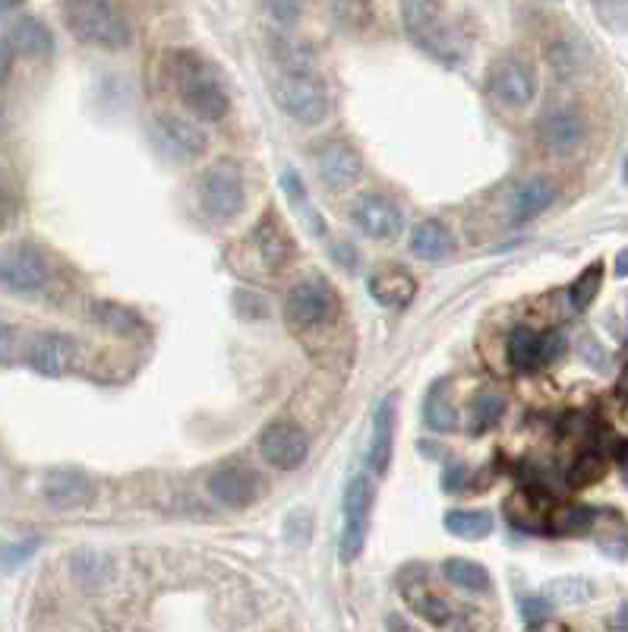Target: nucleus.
I'll list each match as a JSON object with an SVG mask.
<instances>
[{"label":"nucleus","instance_id":"1","mask_svg":"<svg viewBox=\"0 0 628 632\" xmlns=\"http://www.w3.org/2000/svg\"><path fill=\"white\" fill-rule=\"evenodd\" d=\"M174 83L177 92L184 98V105L199 117V121H221L231 108V98L221 86V79L215 76V70L202 61L193 51H180L174 54Z\"/></svg>","mask_w":628,"mask_h":632},{"label":"nucleus","instance_id":"2","mask_svg":"<svg viewBox=\"0 0 628 632\" xmlns=\"http://www.w3.org/2000/svg\"><path fill=\"white\" fill-rule=\"evenodd\" d=\"M67 26L79 38V42H89L98 48H127L130 45V23L127 16L120 13L114 4H98V0H76V4L64 7Z\"/></svg>","mask_w":628,"mask_h":632},{"label":"nucleus","instance_id":"3","mask_svg":"<svg viewBox=\"0 0 628 632\" xmlns=\"http://www.w3.org/2000/svg\"><path fill=\"white\" fill-rule=\"evenodd\" d=\"M401 19L404 32L423 54L436 57L442 64H455L461 57V42L449 26V19H442V7L411 0V4H401Z\"/></svg>","mask_w":628,"mask_h":632},{"label":"nucleus","instance_id":"4","mask_svg":"<svg viewBox=\"0 0 628 632\" xmlns=\"http://www.w3.org/2000/svg\"><path fill=\"white\" fill-rule=\"evenodd\" d=\"M373 503H376V481L370 478V471H357L348 481V487H344L341 500V544H338L341 563H354L363 544H367Z\"/></svg>","mask_w":628,"mask_h":632},{"label":"nucleus","instance_id":"5","mask_svg":"<svg viewBox=\"0 0 628 632\" xmlns=\"http://www.w3.org/2000/svg\"><path fill=\"white\" fill-rule=\"evenodd\" d=\"M275 102L300 124H322L329 117V92L310 67L281 70L275 79Z\"/></svg>","mask_w":628,"mask_h":632},{"label":"nucleus","instance_id":"6","mask_svg":"<svg viewBox=\"0 0 628 632\" xmlns=\"http://www.w3.org/2000/svg\"><path fill=\"white\" fill-rule=\"evenodd\" d=\"M199 196L202 206L218 222H231L247 206V184H243V174L237 162L231 158H218V162L202 174L199 181Z\"/></svg>","mask_w":628,"mask_h":632},{"label":"nucleus","instance_id":"7","mask_svg":"<svg viewBox=\"0 0 628 632\" xmlns=\"http://www.w3.org/2000/svg\"><path fill=\"white\" fill-rule=\"evenodd\" d=\"M338 310V294L329 279H322L319 272L307 275L303 282H297L288 298H285V320L291 329H316L322 323H329Z\"/></svg>","mask_w":628,"mask_h":632},{"label":"nucleus","instance_id":"8","mask_svg":"<svg viewBox=\"0 0 628 632\" xmlns=\"http://www.w3.org/2000/svg\"><path fill=\"white\" fill-rule=\"evenodd\" d=\"M152 146L161 158H168L171 165H190L202 158L209 140L196 124L184 121V117L161 114L152 121Z\"/></svg>","mask_w":628,"mask_h":632},{"label":"nucleus","instance_id":"9","mask_svg":"<svg viewBox=\"0 0 628 632\" xmlns=\"http://www.w3.org/2000/svg\"><path fill=\"white\" fill-rule=\"evenodd\" d=\"M48 279H51V266L35 247L19 244L0 253V288L29 294V291L45 288Z\"/></svg>","mask_w":628,"mask_h":632},{"label":"nucleus","instance_id":"10","mask_svg":"<svg viewBox=\"0 0 628 632\" xmlns=\"http://www.w3.org/2000/svg\"><path fill=\"white\" fill-rule=\"evenodd\" d=\"M565 348L562 332H534L531 326H515L509 335V364L518 373H531L553 364Z\"/></svg>","mask_w":628,"mask_h":632},{"label":"nucleus","instance_id":"11","mask_svg":"<svg viewBox=\"0 0 628 632\" xmlns=\"http://www.w3.org/2000/svg\"><path fill=\"white\" fill-rule=\"evenodd\" d=\"M259 452L272 468L278 471H294L307 462L310 456V440L297 424L291 421H275L259 433Z\"/></svg>","mask_w":628,"mask_h":632},{"label":"nucleus","instance_id":"12","mask_svg":"<svg viewBox=\"0 0 628 632\" xmlns=\"http://www.w3.org/2000/svg\"><path fill=\"white\" fill-rule=\"evenodd\" d=\"M490 95L496 98V102L502 108H528L534 102L537 95V76L534 70L524 64V61H515V57H505V61H499L493 70H490Z\"/></svg>","mask_w":628,"mask_h":632},{"label":"nucleus","instance_id":"13","mask_svg":"<svg viewBox=\"0 0 628 632\" xmlns=\"http://www.w3.org/2000/svg\"><path fill=\"white\" fill-rule=\"evenodd\" d=\"M209 493L228 509H247L250 503H256V497L262 493V481L259 471H253L243 462H228L212 471L209 478Z\"/></svg>","mask_w":628,"mask_h":632},{"label":"nucleus","instance_id":"14","mask_svg":"<svg viewBox=\"0 0 628 632\" xmlns=\"http://www.w3.org/2000/svg\"><path fill=\"white\" fill-rule=\"evenodd\" d=\"M556 200H559V190L550 177L528 174L509 190V196H505V215H509L515 225H524V222L537 219V215H543Z\"/></svg>","mask_w":628,"mask_h":632},{"label":"nucleus","instance_id":"15","mask_svg":"<svg viewBox=\"0 0 628 632\" xmlns=\"http://www.w3.org/2000/svg\"><path fill=\"white\" fill-rule=\"evenodd\" d=\"M354 225L370 237V241H395L404 231V215L389 196L367 193L354 206Z\"/></svg>","mask_w":628,"mask_h":632},{"label":"nucleus","instance_id":"16","mask_svg":"<svg viewBox=\"0 0 628 632\" xmlns=\"http://www.w3.org/2000/svg\"><path fill=\"white\" fill-rule=\"evenodd\" d=\"M316 174L326 190L341 193L357 184L360 177V155L351 143H322L316 149Z\"/></svg>","mask_w":628,"mask_h":632},{"label":"nucleus","instance_id":"17","mask_svg":"<svg viewBox=\"0 0 628 632\" xmlns=\"http://www.w3.org/2000/svg\"><path fill=\"white\" fill-rule=\"evenodd\" d=\"M367 291H370V298H373L379 307H386V310H401V307H408V304L414 301L417 282H414L411 269H404L401 263H386V266H379V269L370 275Z\"/></svg>","mask_w":628,"mask_h":632},{"label":"nucleus","instance_id":"18","mask_svg":"<svg viewBox=\"0 0 628 632\" xmlns=\"http://www.w3.org/2000/svg\"><path fill=\"white\" fill-rule=\"evenodd\" d=\"M42 497L51 509H79V506H89L95 497V484L86 478L83 471H73V468H57L51 471L45 484H42Z\"/></svg>","mask_w":628,"mask_h":632},{"label":"nucleus","instance_id":"19","mask_svg":"<svg viewBox=\"0 0 628 632\" xmlns=\"http://www.w3.org/2000/svg\"><path fill=\"white\" fill-rule=\"evenodd\" d=\"M250 244H253V256L262 263V269H266V272L285 269L291 263V256H294L291 234L281 228V222L275 219V215H266V219L253 228Z\"/></svg>","mask_w":628,"mask_h":632},{"label":"nucleus","instance_id":"20","mask_svg":"<svg viewBox=\"0 0 628 632\" xmlns=\"http://www.w3.org/2000/svg\"><path fill=\"white\" fill-rule=\"evenodd\" d=\"M537 136H540V143L543 149H550L556 155H565V152H572L584 143V136H587V124H584V117L572 108H559V111H550L540 121L537 127Z\"/></svg>","mask_w":628,"mask_h":632},{"label":"nucleus","instance_id":"21","mask_svg":"<svg viewBox=\"0 0 628 632\" xmlns=\"http://www.w3.org/2000/svg\"><path fill=\"white\" fill-rule=\"evenodd\" d=\"M76 354V345L73 339H67V335L60 332H38L32 335V342L26 348V361L32 370H38L42 377H60L70 361Z\"/></svg>","mask_w":628,"mask_h":632},{"label":"nucleus","instance_id":"22","mask_svg":"<svg viewBox=\"0 0 628 632\" xmlns=\"http://www.w3.org/2000/svg\"><path fill=\"white\" fill-rule=\"evenodd\" d=\"M392 449H395V399H382L376 405L373 414V437H370V471L386 474L389 462H392Z\"/></svg>","mask_w":628,"mask_h":632},{"label":"nucleus","instance_id":"23","mask_svg":"<svg viewBox=\"0 0 628 632\" xmlns=\"http://www.w3.org/2000/svg\"><path fill=\"white\" fill-rule=\"evenodd\" d=\"M411 253L423 263H442L455 253V234L442 222H420L411 231Z\"/></svg>","mask_w":628,"mask_h":632},{"label":"nucleus","instance_id":"24","mask_svg":"<svg viewBox=\"0 0 628 632\" xmlns=\"http://www.w3.org/2000/svg\"><path fill=\"white\" fill-rule=\"evenodd\" d=\"M7 45H10V51L26 54V57H48V54H54V35L42 19L23 16L13 23L10 35H7Z\"/></svg>","mask_w":628,"mask_h":632},{"label":"nucleus","instance_id":"25","mask_svg":"<svg viewBox=\"0 0 628 632\" xmlns=\"http://www.w3.org/2000/svg\"><path fill=\"white\" fill-rule=\"evenodd\" d=\"M423 418H427V427L433 433H455L458 430V408H455V395H452L449 377H439L430 386L427 405H423Z\"/></svg>","mask_w":628,"mask_h":632},{"label":"nucleus","instance_id":"26","mask_svg":"<svg viewBox=\"0 0 628 632\" xmlns=\"http://www.w3.org/2000/svg\"><path fill=\"white\" fill-rule=\"evenodd\" d=\"M445 531L461 541H483L493 531V516L486 509H452L442 519Z\"/></svg>","mask_w":628,"mask_h":632},{"label":"nucleus","instance_id":"27","mask_svg":"<svg viewBox=\"0 0 628 632\" xmlns=\"http://www.w3.org/2000/svg\"><path fill=\"white\" fill-rule=\"evenodd\" d=\"M92 316L101 323V329H108L114 335H124V339L146 332V323L139 320V313H133L130 307L117 304V301H98L92 307Z\"/></svg>","mask_w":628,"mask_h":632},{"label":"nucleus","instance_id":"28","mask_svg":"<svg viewBox=\"0 0 628 632\" xmlns=\"http://www.w3.org/2000/svg\"><path fill=\"white\" fill-rule=\"evenodd\" d=\"M537 500H540L537 490H518L515 497L505 503V516L521 531H540L543 525H550V516H546Z\"/></svg>","mask_w":628,"mask_h":632},{"label":"nucleus","instance_id":"29","mask_svg":"<svg viewBox=\"0 0 628 632\" xmlns=\"http://www.w3.org/2000/svg\"><path fill=\"white\" fill-rule=\"evenodd\" d=\"M442 576L449 579L452 585L464 588V591H486L490 588V572L486 566L474 563V560H464V557H452L442 563Z\"/></svg>","mask_w":628,"mask_h":632},{"label":"nucleus","instance_id":"30","mask_svg":"<svg viewBox=\"0 0 628 632\" xmlns=\"http://www.w3.org/2000/svg\"><path fill=\"white\" fill-rule=\"evenodd\" d=\"M594 522L597 512L581 503H565L550 512V528L559 531V535H584L587 528H594Z\"/></svg>","mask_w":628,"mask_h":632},{"label":"nucleus","instance_id":"31","mask_svg":"<svg viewBox=\"0 0 628 632\" xmlns=\"http://www.w3.org/2000/svg\"><path fill=\"white\" fill-rule=\"evenodd\" d=\"M73 572L86 588H101L111 579V560L98 550H79L73 557Z\"/></svg>","mask_w":628,"mask_h":632},{"label":"nucleus","instance_id":"32","mask_svg":"<svg viewBox=\"0 0 628 632\" xmlns=\"http://www.w3.org/2000/svg\"><path fill=\"white\" fill-rule=\"evenodd\" d=\"M600 285H603V263L597 260V263L587 266L578 275V279L572 282V288H569V304H572V310L581 313V310L591 307L597 301V294H600Z\"/></svg>","mask_w":628,"mask_h":632},{"label":"nucleus","instance_id":"33","mask_svg":"<svg viewBox=\"0 0 628 632\" xmlns=\"http://www.w3.org/2000/svg\"><path fill=\"white\" fill-rule=\"evenodd\" d=\"M606 474V459L600 456L597 449H587V452H581V456L575 459V465L569 468V474H565V478H569V487H591V484H597L600 478Z\"/></svg>","mask_w":628,"mask_h":632},{"label":"nucleus","instance_id":"34","mask_svg":"<svg viewBox=\"0 0 628 632\" xmlns=\"http://www.w3.org/2000/svg\"><path fill=\"white\" fill-rule=\"evenodd\" d=\"M502 411H505V402H502V395L496 392H483L474 399V408H471V430L480 433V430H490L499 424L502 418Z\"/></svg>","mask_w":628,"mask_h":632},{"label":"nucleus","instance_id":"35","mask_svg":"<svg viewBox=\"0 0 628 632\" xmlns=\"http://www.w3.org/2000/svg\"><path fill=\"white\" fill-rule=\"evenodd\" d=\"M411 604H414L417 614H420L423 620H427V623H433V626H445V623H449V617H452L449 604H445L442 598H436V595H430V591H420V595H411Z\"/></svg>","mask_w":628,"mask_h":632},{"label":"nucleus","instance_id":"36","mask_svg":"<svg viewBox=\"0 0 628 632\" xmlns=\"http://www.w3.org/2000/svg\"><path fill=\"white\" fill-rule=\"evenodd\" d=\"M546 595L556 598L559 604H581L587 595H591V585H587L584 579L569 576V579H556V582H550V588H546Z\"/></svg>","mask_w":628,"mask_h":632},{"label":"nucleus","instance_id":"37","mask_svg":"<svg viewBox=\"0 0 628 632\" xmlns=\"http://www.w3.org/2000/svg\"><path fill=\"white\" fill-rule=\"evenodd\" d=\"M38 541H19V544H0V572H10L16 566H23L32 553H35Z\"/></svg>","mask_w":628,"mask_h":632},{"label":"nucleus","instance_id":"38","mask_svg":"<svg viewBox=\"0 0 628 632\" xmlns=\"http://www.w3.org/2000/svg\"><path fill=\"white\" fill-rule=\"evenodd\" d=\"M594 10L606 26H628V4H594Z\"/></svg>","mask_w":628,"mask_h":632},{"label":"nucleus","instance_id":"39","mask_svg":"<svg viewBox=\"0 0 628 632\" xmlns=\"http://www.w3.org/2000/svg\"><path fill=\"white\" fill-rule=\"evenodd\" d=\"M13 215H16V196H13L10 184L0 177V231L13 222Z\"/></svg>","mask_w":628,"mask_h":632},{"label":"nucleus","instance_id":"40","mask_svg":"<svg viewBox=\"0 0 628 632\" xmlns=\"http://www.w3.org/2000/svg\"><path fill=\"white\" fill-rule=\"evenodd\" d=\"M275 19H285V26L297 23V16H300V4H269L266 7Z\"/></svg>","mask_w":628,"mask_h":632},{"label":"nucleus","instance_id":"41","mask_svg":"<svg viewBox=\"0 0 628 632\" xmlns=\"http://www.w3.org/2000/svg\"><path fill=\"white\" fill-rule=\"evenodd\" d=\"M13 348H16V332H13V326L0 323V361L10 358Z\"/></svg>","mask_w":628,"mask_h":632},{"label":"nucleus","instance_id":"42","mask_svg":"<svg viewBox=\"0 0 628 632\" xmlns=\"http://www.w3.org/2000/svg\"><path fill=\"white\" fill-rule=\"evenodd\" d=\"M524 617H528L531 623H534V620H543V617H546V601L528 598V601H524Z\"/></svg>","mask_w":628,"mask_h":632},{"label":"nucleus","instance_id":"43","mask_svg":"<svg viewBox=\"0 0 628 632\" xmlns=\"http://www.w3.org/2000/svg\"><path fill=\"white\" fill-rule=\"evenodd\" d=\"M616 279H628V247L616 256Z\"/></svg>","mask_w":628,"mask_h":632},{"label":"nucleus","instance_id":"44","mask_svg":"<svg viewBox=\"0 0 628 632\" xmlns=\"http://www.w3.org/2000/svg\"><path fill=\"white\" fill-rule=\"evenodd\" d=\"M7 70H10V48L0 45V79L7 76Z\"/></svg>","mask_w":628,"mask_h":632},{"label":"nucleus","instance_id":"45","mask_svg":"<svg viewBox=\"0 0 628 632\" xmlns=\"http://www.w3.org/2000/svg\"><path fill=\"white\" fill-rule=\"evenodd\" d=\"M10 10H16V4H0V16L10 13Z\"/></svg>","mask_w":628,"mask_h":632},{"label":"nucleus","instance_id":"46","mask_svg":"<svg viewBox=\"0 0 628 632\" xmlns=\"http://www.w3.org/2000/svg\"><path fill=\"white\" fill-rule=\"evenodd\" d=\"M625 184H628V158H625Z\"/></svg>","mask_w":628,"mask_h":632},{"label":"nucleus","instance_id":"47","mask_svg":"<svg viewBox=\"0 0 628 632\" xmlns=\"http://www.w3.org/2000/svg\"><path fill=\"white\" fill-rule=\"evenodd\" d=\"M625 418H628V405H625Z\"/></svg>","mask_w":628,"mask_h":632}]
</instances>
